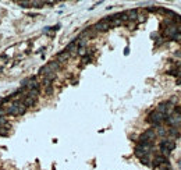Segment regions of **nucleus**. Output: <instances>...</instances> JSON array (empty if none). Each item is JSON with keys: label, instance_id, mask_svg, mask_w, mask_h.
I'll return each instance as SVG.
<instances>
[{"label": "nucleus", "instance_id": "obj_1", "mask_svg": "<svg viewBox=\"0 0 181 170\" xmlns=\"http://www.w3.org/2000/svg\"><path fill=\"white\" fill-rule=\"evenodd\" d=\"M146 122L151 123L153 127H159V126H162L163 122H166V116L162 114V113H159V112H156V110H153V112H151L148 114Z\"/></svg>", "mask_w": 181, "mask_h": 170}, {"label": "nucleus", "instance_id": "obj_2", "mask_svg": "<svg viewBox=\"0 0 181 170\" xmlns=\"http://www.w3.org/2000/svg\"><path fill=\"white\" fill-rule=\"evenodd\" d=\"M152 148H153V142L138 144V145L135 146V156H137V158H142V156L151 155Z\"/></svg>", "mask_w": 181, "mask_h": 170}, {"label": "nucleus", "instance_id": "obj_3", "mask_svg": "<svg viewBox=\"0 0 181 170\" xmlns=\"http://www.w3.org/2000/svg\"><path fill=\"white\" fill-rule=\"evenodd\" d=\"M156 138V133L155 128H148L144 134H141L138 138V144H144V142H153V140Z\"/></svg>", "mask_w": 181, "mask_h": 170}, {"label": "nucleus", "instance_id": "obj_4", "mask_svg": "<svg viewBox=\"0 0 181 170\" xmlns=\"http://www.w3.org/2000/svg\"><path fill=\"white\" fill-rule=\"evenodd\" d=\"M166 122H167V124H169L170 127L177 128V127H180V126H181V116L177 114V113L174 112V113H171L170 116H167Z\"/></svg>", "mask_w": 181, "mask_h": 170}, {"label": "nucleus", "instance_id": "obj_5", "mask_svg": "<svg viewBox=\"0 0 181 170\" xmlns=\"http://www.w3.org/2000/svg\"><path fill=\"white\" fill-rule=\"evenodd\" d=\"M94 28L96 32H105V31L110 29V21H109L107 18H103V20H100L99 22H96V24L94 25Z\"/></svg>", "mask_w": 181, "mask_h": 170}, {"label": "nucleus", "instance_id": "obj_6", "mask_svg": "<svg viewBox=\"0 0 181 170\" xmlns=\"http://www.w3.org/2000/svg\"><path fill=\"white\" fill-rule=\"evenodd\" d=\"M152 162H153V163H151L152 167H162V166H164V164L169 163L167 158H164V156H162V155L155 156V159H153Z\"/></svg>", "mask_w": 181, "mask_h": 170}, {"label": "nucleus", "instance_id": "obj_7", "mask_svg": "<svg viewBox=\"0 0 181 170\" xmlns=\"http://www.w3.org/2000/svg\"><path fill=\"white\" fill-rule=\"evenodd\" d=\"M64 50H66V52H68L71 56H75L77 52H78V43H77V41H72L71 43H68Z\"/></svg>", "mask_w": 181, "mask_h": 170}, {"label": "nucleus", "instance_id": "obj_8", "mask_svg": "<svg viewBox=\"0 0 181 170\" xmlns=\"http://www.w3.org/2000/svg\"><path fill=\"white\" fill-rule=\"evenodd\" d=\"M160 146H163V148L169 149V151L171 152L173 149L175 148V142H174V140H170V138H164V140L160 142Z\"/></svg>", "mask_w": 181, "mask_h": 170}, {"label": "nucleus", "instance_id": "obj_9", "mask_svg": "<svg viewBox=\"0 0 181 170\" xmlns=\"http://www.w3.org/2000/svg\"><path fill=\"white\" fill-rule=\"evenodd\" d=\"M70 57H71V55H70L68 52H66V50H63V52L57 53V57H56V61H57V63L60 64V63H64L66 60H68Z\"/></svg>", "mask_w": 181, "mask_h": 170}, {"label": "nucleus", "instance_id": "obj_10", "mask_svg": "<svg viewBox=\"0 0 181 170\" xmlns=\"http://www.w3.org/2000/svg\"><path fill=\"white\" fill-rule=\"evenodd\" d=\"M127 13V17H128V21H133V20H137L138 18V10L137 9H133V10H128Z\"/></svg>", "mask_w": 181, "mask_h": 170}, {"label": "nucleus", "instance_id": "obj_11", "mask_svg": "<svg viewBox=\"0 0 181 170\" xmlns=\"http://www.w3.org/2000/svg\"><path fill=\"white\" fill-rule=\"evenodd\" d=\"M46 66H48V68H49L50 71H53V73H56V71L60 68V64H59L56 60H53V61H50V63H48Z\"/></svg>", "mask_w": 181, "mask_h": 170}, {"label": "nucleus", "instance_id": "obj_12", "mask_svg": "<svg viewBox=\"0 0 181 170\" xmlns=\"http://www.w3.org/2000/svg\"><path fill=\"white\" fill-rule=\"evenodd\" d=\"M156 137L159 135V137H166L167 135V128H164V127H162V126H159V127H156Z\"/></svg>", "mask_w": 181, "mask_h": 170}, {"label": "nucleus", "instance_id": "obj_13", "mask_svg": "<svg viewBox=\"0 0 181 170\" xmlns=\"http://www.w3.org/2000/svg\"><path fill=\"white\" fill-rule=\"evenodd\" d=\"M167 135H170V137H173V138H178L180 137V133H178L177 128L170 127V128H167Z\"/></svg>", "mask_w": 181, "mask_h": 170}, {"label": "nucleus", "instance_id": "obj_14", "mask_svg": "<svg viewBox=\"0 0 181 170\" xmlns=\"http://www.w3.org/2000/svg\"><path fill=\"white\" fill-rule=\"evenodd\" d=\"M9 134H10V126L0 127V135H2V137H7Z\"/></svg>", "mask_w": 181, "mask_h": 170}, {"label": "nucleus", "instance_id": "obj_15", "mask_svg": "<svg viewBox=\"0 0 181 170\" xmlns=\"http://www.w3.org/2000/svg\"><path fill=\"white\" fill-rule=\"evenodd\" d=\"M139 160L142 162L144 164H146V166H151V163H149V155H146V156H142V158H139Z\"/></svg>", "mask_w": 181, "mask_h": 170}, {"label": "nucleus", "instance_id": "obj_16", "mask_svg": "<svg viewBox=\"0 0 181 170\" xmlns=\"http://www.w3.org/2000/svg\"><path fill=\"white\" fill-rule=\"evenodd\" d=\"M87 48H78V52H77V55H79V56H85L87 55Z\"/></svg>", "mask_w": 181, "mask_h": 170}, {"label": "nucleus", "instance_id": "obj_17", "mask_svg": "<svg viewBox=\"0 0 181 170\" xmlns=\"http://www.w3.org/2000/svg\"><path fill=\"white\" fill-rule=\"evenodd\" d=\"M45 92H46V94H48V95H50L52 92H53V88H52V85H49V87H46V88H45Z\"/></svg>", "mask_w": 181, "mask_h": 170}, {"label": "nucleus", "instance_id": "obj_18", "mask_svg": "<svg viewBox=\"0 0 181 170\" xmlns=\"http://www.w3.org/2000/svg\"><path fill=\"white\" fill-rule=\"evenodd\" d=\"M174 112H175V113H177V114H180V116H181V106L175 107V109H174Z\"/></svg>", "mask_w": 181, "mask_h": 170}]
</instances>
